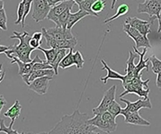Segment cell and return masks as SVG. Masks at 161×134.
Returning <instances> with one entry per match:
<instances>
[{
    "instance_id": "obj_1",
    "label": "cell",
    "mask_w": 161,
    "mask_h": 134,
    "mask_svg": "<svg viewBox=\"0 0 161 134\" xmlns=\"http://www.w3.org/2000/svg\"><path fill=\"white\" fill-rule=\"evenodd\" d=\"M86 113H80L79 109L72 115H64L61 120L51 129L48 134H102L105 131L88 122Z\"/></svg>"
},
{
    "instance_id": "obj_2",
    "label": "cell",
    "mask_w": 161,
    "mask_h": 134,
    "mask_svg": "<svg viewBox=\"0 0 161 134\" xmlns=\"http://www.w3.org/2000/svg\"><path fill=\"white\" fill-rule=\"evenodd\" d=\"M30 34L27 31H23V33H19L17 31H14V35L10 37L11 40L17 39L20 40L19 44H14L9 50H6L5 54L8 58L12 59L13 56H16L24 63H30L33 59L31 57V52L35 50L33 47L30 46Z\"/></svg>"
},
{
    "instance_id": "obj_3",
    "label": "cell",
    "mask_w": 161,
    "mask_h": 134,
    "mask_svg": "<svg viewBox=\"0 0 161 134\" xmlns=\"http://www.w3.org/2000/svg\"><path fill=\"white\" fill-rule=\"evenodd\" d=\"M149 83H150L149 79L146 81H142V76L134 77L128 83L123 85L125 91L121 94L119 98H123L127 94L134 93L142 99H147V98H149V94L150 92Z\"/></svg>"
},
{
    "instance_id": "obj_4",
    "label": "cell",
    "mask_w": 161,
    "mask_h": 134,
    "mask_svg": "<svg viewBox=\"0 0 161 134\" xmlns=\"http://www.w3.org/2000/svg\"><path fill=\"white\" fill-rule=\"evenodd\" d=\"M117 0H112L111 3V10H114L115 5ZM161 11V0H144V3H141L138 5L137 12L138 13H147L150 16V22L153 24V22L159 16Z\"/></svg>"
},
{
    "instance_id": "obj_5",
    "label": "cell",
    "mask_w": 161,
    "mask_h": 134,
    "mask_svg": "<svg viewBox=\"0 0 161 134\" xmlns=\"http://www.w3.org/2000/svg\"><path fill=\"white\" fill-rule=\"evenodd\" d=\"M12 59H13V60L11 61V64H18V67H19V72H18V73H19V75L22 77L23 81L25 82L27 85H29L30 84V76L31 74V72H33V65H34L35 63H42V62L44 61V60L40 59L39 56H36L35 58L33 59L31 62H30V63H24V62L21 61V60L18 58V57H16V56H13V58Z\"/></svg>"
},
{
    "instance_id": "obj_6",
    "label": "cell",
    "mask_w": 161,
    "mask_h": 134,
    "mask_svg": "<svg viewBox=\"0 0 161 134\" xmlns=\"http://www.w3.org/2000/svg\"><path fill=\"white\" fill-rule=\"evenodd\" d=\"M123 30L132 39V40L134 41L135 46L134 45L133 46L136 47V48H140V47L152 48L148 37H145V36L142 35L138 29L132 27L130 24H128L124 22V24H123Z\"/></svg>"
},
{
    "instance_id": "obj_7",
    "label": "cell",
    "mask_w": 161,
    "mask_h": 134,
    "mask_svg": "<svg viewBox=\"0 0 161 134\" xmlns=\"http://www.w3.org/2000/svg\"><path fill=\"white\" fill-rule=\"evenodd\" d=\"M41 31L43 33V38H45V40H46V45L48 47H53L56 49H61V48L74 49V47L78 44V40L75 37H74L73 39H70V40H57L53 39L49 34L47 33L46 28H42Z\"/></svg>"
},
{
    "instance_id": "obj_8",
    "label": "cell",
    "mask_w": 161,
    "mask_h": 134,
    "mask_svg": "<svg viewBox=\"0 0 161 134\" xmlns=\"http://www.w3.org/2000/svg\"><path fill=\"white\" fill-rule=\"evenodd\" d=\"M31 17L36 23H40L47 17V14L51 9L47 0H33L32 2Z\"/></svg>"
},
{
    "instance_id": "obj_9",
    "label": "cell",
    "mask_w": 161,
    "mask_h": 134,
    "mask_svg": "<svg viewBox=\"0 0 161 134\" xmlns=\"http://www.w3.org/2000/svg\"><path fill=\"white\" fill-rule=\"evenodd\" d=\"M115 91H116V86L115 85H113L108 90L105 91L103 99H101V102L99 103V105L97 107L92 109V113L94 115H101L102 113L108 111L111 103L115 100Z\"/></svg>"
},
{
    "instance_id": "obj_10",
    "label": "cell",
    "mask_w": 161,
    "mask_h": 134,
    "mask_svg": "<svg viewBox=\"0 0 161 134\" xmlns=\"http://www.w3.org/2000/svg\"><path fill=\"white\" fill-rule=\"evenodd\" d=\"M120 101L126 104V107L123 108L121 115L125 113H129V112H139L142 108H147V109H151L152 108V104L150 102V98L147 99H140L136 102H131L127 99H124L123 98H119Z\"/></svg>"
},
{
    "instance_id": "obj_11",
    "label": "cell",
    "mask_w": 161,
    "mask_h": 134,
    "mask_svg": "<svg viewBox=\"0 0 161 134\" xmlns=\"http://www.w3.org/2000/svg\"><path fill=\"white\" fill-rule=\"evenodd\" d=\"M53 76H42L40 78L35 79L33 82H31L28 85L31 90L34 91L40 96H44L47 92V89L49 88V82L52 81Z\"/></svg>"
},
{
    "instance_id": "obj_12",
    "label": "cell",
    "mask_w": 161,
    "mask_h": 134,
    "mask_svg": "<svg viewBox=\"0 0 161 134\" xmlns=\"http://www.w3.org/2000/svg\"><path fill=\"white\" fill-rule=\"evenodd\" d=\"M88 122L93 126H96L99 130L105 131L106 133H113L116 130V122H110L105 121L100 115H95L93 118H89Z\"/></svg>"
},
{
    "instance_id": "obj_13",
    "label": "cell",
    "mask_w": 161,
    "mask_h": 134,
    "mask_svg": "<svg viewBox=\"0 0 161 134\" xmlns=\"http://www.w3.org/2000/svg\"><path fill=\"white\" fill-rule=\"evenodd\" d=\"M75 2L74 0H66V1H64L61 2L56 6H52L50 11L47 14V19L49 21H52L53 23H55V21L57 20V18L62 14L64 12H65L66 10L68 9H72L74 6H75Z\"/></svg>"
},
{
    "instance_id": "obj_14",
    "label": "cell",
    "mask_w": 161,
    "mask_h": 134,
    "mask_svg": "<svg viewBox=\"0 0 161 134\" xmlns=\"http://www.w3.org/2000/svg\"><path fill=\"white\" fill-rule=\"evenodd\" d=\"M125 23L130 24L132 27L137 29L145 37H148V34L151 32L150 30V25L151 23L150 21H143L137 17H127L125 20Z\"/></svg>"
},
{
    "instance_id": "obj_15",
    "label": "cell",
    "mask_w": 161,
    "mask_h": 134,
    "mask_svg": "<svg viewBox=\"0 0 161 134\" xmlns=\"http://www.w3.org/2000/svg\"><path fill=\"white\" fill-rule=\"evenodd\" d=\"M46 31L47 34H49L53 39H55L57 40H70V39H73L75 37L73 35L71 29H64L63 27L57 26V25H56V27L46 29Z\"/></svg>"
},
{
    "instance_id": "obj_16",
    "label": "cell",
    "mask_w": 161,
    "mask_h": 134,
    "mask_svg": "<svg viewBox=\"0 0 161 134\" xmlns=\"http://www.w3.org/2000/svg\"><path fill=\"white\" fill-rule=\"evenodd\" d=\"M140 57V55L134 51V53L132 51H129V57L126 61V68H125V81L123 83V85L126 84L132 80V78H134L135 76V65L134 64V60L136 58Z\"/></svg>"
},
{
    "instance_id": "obj_17",
    "label": "cell",
    "mask_w": 161,
    "mask_h": 134,
    "mask_svg": "<svg viewBox=\"0 0 161 134\" xmlns=\"http://www.w3.org/2000/svg\"><path fill=\"white\" fill-rule=\"evenodd\" d=\"M122 115L125 117V122L128 124H134L140 126H150V122L139 115V112H129L125 113Z\"/></svg>"
},
{
    "instance_id": "obj_18",
    "label": "cell",
    "mask_w": 161,
    "mask_h": 134,
    "mask_svg": "<svg viewBox=\"0 0 161 134\" xmlns=\"http://www.w3.org/2000/svg\"><path fill=\"white\" fill-rule=\"evenodd\" d=\"M100 62H101V64L103 65L102 70H107V72H108V74H107L106 77H102V78L99 79V81H101L104 84H106V83L108 82V79H112V80H119V81H121L122 82H124L125 81V75H122L120 73H118L117 72L112 70L109 66L108 65V64L104 61L103 59H102Z\"/></svg>"
},
{
    "instance_id": "obj_19",
    "label": "cell",
    "mask_w": 161,
    "mask_h": 134,
    "mask_svg": "<svg viewBox=\"0 0 161 134\" xmlns=\"http://www.w3.org/2000/svg\"><path fill=\"white\" fill-rule=\"evenodd\" d=\"M90 15H92L90 13L86 12V11H84V10H81V9H80L78 12L75 13H71L69 19H68V22H67V25H66V29H71V30H72V28H73L79 21H80L82 18L86 17V16H90Z\"/></svg>"
},
{
    "instance_id": "obj_20",
    "label": "cell",
    "mask_w": 161,
    "mask_h": 134,
    "mask_svg": "<svg viewBox=\"0 0 161 134\" xmlns=\"http://www.w3.org/2000/svg\"><path fill=\"white\" fill-rule=\"evenodd\" d=\"M21 111H22V105L20 104L19 100H15L14 104L4 114V116L8 117L11 120H16L21 115Z\"/></svg>"
},
{
    "instance_id": "obj_21",
    "label": "cell",
    "mask_w": 161,
    "mask_h": 134,
    "mask_svg": "<svg viewBox=\"0 0 161 134\" xmlns=\"http://www.w3.org/2000/svg\"><path fill=\"white\" fill-rule=\"evenodd\" d=\"M68 49H65V48H61V49H58V54L56 56V57L54 59V61L51 63V66L53 68V70L55 71V74L58 75V67H59V64L60 62L62 61V59L65 56V55L68 53Z\"/></svg>"
},
{
    "instance_id": "obj_22",
    "label": "cell",
    "mask_w": 161,
    "mask_h": 134,
    "mask_svg": "<svg viewBox=\"0 0 161 134\" xmlns=\"http://www.w3.org/2000/svg\"><path fill=\"white\" fill-rule=\"evenodd\" d=\"M73 65H75V60H74V52H73V49H69L68 53L65 55V56L60 62L59 67L61 69H66Z\"/></svg>"
},
{
    "instance_id": "obj_23",
    "label": "cell",
    "mask_w": 161,
    "mask_h": 134,
    "mask_svg": "<svg viewBox=\"0 0 161 134\" xmlns=\"http://www.w3.org/2000/svg\"><path fill=\"white\" fill-rule=\"evenodd\" d=\"M55 75V71L53 69H40V70H34L30 76V83L33 82L35 79L40 78L42 76H53Z\"/></svg>"
},
{
    "instance_id": "obj_24",
    "label": "cell",
    "mask_w": 161,
    "mask_h": 134,
    "mask_svg": "<svg viewBox=\"0 0 161 134\" xmlns=\"http://www.w3.org/2000/svg\"><path fill=\"white\" fill-rule=\"evenodd\" d=\"M128 12H129V6L126 5V4H122V5H120V6H118L117 11H116V13H115V15L112 16V17L108 18V19H106V20L104 21V24H108V23L114 21L115 19H117V18L121 17V16H124V15L126 14Z\"/></svg>"
},
{
    "instance_id": "obj_25",
    "label": "cell",
    "mask_w": 161,
    "mask_h": 134,
    "mask_svg": "<svg viewBox=\"0 0 161 134\" xmlns=\"http://www.w3.org/2000/svg\"><path fill=\"white\" fill-rule=\"evenodd\" d=\"M38 49H40V51L43 52V54L45 55V57H46V61L51 65V63L54 61V59H55L57 54H58V49L53 48V47H49L48 49H45V48L41 47H39Z\"/></svg>"
},
{
    "instance_id": "obj_26",
    "label": "cell",
    "mask_w": 161,
    "mask_h": 134,
    "mask_svg": "<svg viewBox=\"0 0 161 134\" xmlns=\"http://www.w3.org/2000/svg\"><path fill=\"white\" fill-rule=\"evenodd\" d=\"M70 14H71V9H68L65 12H64L62 14H60L57 18V20L55 21L54 24H56L57 26H60V27H63L64 29H66V25H67V22H68Z\"/></svg>"
},
{
    "instance_id": "obj_27",
    "label": "cell",
    "mask_w": 161,
    "mask_h": 134,
    "mask_svg": "<svg viewBox=\"0 0 161 134\" xmlns=\"http://www.w3.org/2000/svg\"><path fill=\"white\" fill-rule=\"evenodd\" d=\"M14 121L15 120H11V122H10V125L8 127H6L5 125V120L0 118V133L1 132H5L6 134H21L22 132H19L16 130H13V125L14 123Z\"/></svg>"
},
{
    "instance_id": "obj_28",
    "label": "cell",
    "mask_w": 161,
    "mask_h": 134,
    "mask_svg": "<svg viewBox=\"0 0 161 134\" xmlns=\"http://www.w3.org/2000/svg\"><path fill=\"white\" fill-rule=\"evenodd\" d=\"M106 6V0H96L92 6V12L94 13L95 17H98L99 13L102 12Z\"/></svg>"
},
{
    "instance_id": "obj_29",
    "label": "cell",
    "mask_w": 161,
    "mask_h": 134,
    "mask_svg": "<svg viewBox=\"0 0 161 134\" xmlns=\"http://www.w3.org/2000/svg\"><path fill=\"white\" fill-rule=\"evenodd\" d=\"M149 61L151 63V70L152 72L158 74V72H161V60L158 58L156 56H151L150 57H149Z\"/></svg>"
},
{
    "instance_id": "obj_30",
    "label": "cell",
    "mask_w": 161,
    "mask_h": 134,
    "mask_svg": "<svg viewBox=\"0 0 161 134\" xmlns=\"http://www.w3.org/2000/svg\"><path fill=\"white\" fill-rule=\"evenodd\" d=\"M95 1H96V0H82L80 4L78 5V6H79V9L84 10V11H86V12L90 13L92 15H93V16H95L94 13L92 12V6Z\"/></svg>"
},
{
    "instance_id": "obj_31",
    "label": "cell",
    "mask_w": 161,
    "mask_h": 134,
    "mask_svg": "<svg viewBox=\"0 0 161 134\" xmlns=\"http://www.w3.org/2000/svg\"><path fill=\"white\" fill-rule=\"evenodd\" d=\"M32 2L33 0H23V3H24V13H23V21H22V27L24 28L25 26V20L27 18V15L29 14L30 11L32 7Z\"/></svg>"
},
{
    "instance_id": "obj_32",
    "label": "cell",
    "mask_w": 161,
    "mask_h": 134,
    "mask_svg": "<svg viewBox=\"0 0 161 134\" xmlns=\"http://www.w3.org/2000/svg\"><path fill=\"white\" fill-rule=\"evenodd\" d=\"M122 109H123V108L121 107L120 105H119V104H118V103H117L115 100H114V101L111 103V105H109V107H108V111L113 115V116L116 118V117H117V115H121Z\"/></svg>"
},
{
    "instance_id": "obj_33",
    "label": "cell",
    "mask_w": 161,
    "mask_h": 134,
    "mask_svg": "<svg viewBox=\"0 0 161 134\" xmlns=\"http://www.w3.org/2000/svg\"><path fill=\"white\" fill-rule=\"evenodd\" d=\"M74 60H75V64L76 65L77 69H81L84 64V59L82 57L80 51H75L74 53Z\"/></svg>"
},
{
    "instance_id": "obj_34",
    "label": "cell",
    "mask_w": 161,
    "mask_h": 134,
    "mask_svg": "<svg viewBox=\"0 0 161 134\" xmlns=\"http://www.w3.org/2000/svg\"><path fill=\"white\" fill-rule=\"evenodd\" d=\"M23 13H24V3H23V1H22V2H20V3H19V5H18L17 12H16L17 19H16V21L14 22V24L18 25V24H22Z\"/></svg>"
},
{
    "instance_id": "obj_35",
    "label": "cell",
    "mask_w": 161,
    "mask_h": 134,
    "mask_svg": "<svg viewBox=\"0 0 161 134\" xmlns=\"http://www.w3.org/2000/svg\"><path fill=\"white\" fill-rule=\"evenodd\" d=\"M7 17H6V13L5 8L0 10V29L2 30H7Z\"/></svg>"
},
{
    "instance_id": "obj_36",
    "label": "cell",
    "mask_w": 161,
    "mask_h": 134,
    "mask_svg": "<svg viewBox=\"0 0 161 134\" xmlns=\"http://www.w3.org/2000/svg\"><path fill=\"white\" fill-rule=\"evenodd\" d=\"M40 41L37 40H35L34 38H30V40H29V44L30 46L31 47H33L34 49H38L39 47H40Z\"/></svg>"
},
{
    "instance_id": "obj_37",
    "label": "cell",
    "mask_w": 161,
    "mask_h": 134,
    "mask_svg": "<svg viewBox=\"0 0 161 134\" xmlns=\"http://www.w3.org/2000/svg\"><path fill=\"white\" fill-rule=\"evenodd\" d=\"M32 38H34L35 40H39L41 42V40H42V38H43V33H42V31H37V32H34L33 35H32Z\"/></svg>"
},
{
    "instance_id": "obj_38",
    "label": "cell",
    "mask_w": 161,
    "mask_h": 134,
    "mask_svg": "<svg viewBox=\"0 0 161 134\" xmlns=\"http://www.w3.org/2000/svg\"><path fill=\"white\" fill-rule=\"evenodd\" d=\"M156 86L158 88H161V72L157 74V79H156Z\"/></svg>"
},
{
    "instance_id": "obj_39",
    "label": "cell",
    "mask_w": 161,
    "mask_h": 134,
    "mask_svg": "<svg viewBox=\"0 0 161 134\" xmlns=\"http://www.w3.org/2000/svg\"><path fill=\"white\" fill-rule=\"evenodd\" d=\"M6 105V99L2 96V95H0V114H1V110L3 109V107Z\"/></svg>"
},
{
    "instance_id": "obj_40",
    "label": "cell",
    "mask_w": 161,
    "mask_h": 134,
    "mask_svg": "<svg viewBox=\"0 0 161 134\" xmlns=\"http://www.w3.org/2000/svg\"><path fill=\"white\" fill-rule=\"evenodd\" d=\"M47 2H48V4H49V6H56V5H58L59 3H61V2H64V1H66V0H47Z\"/></svg>"
},
{
    "instance_id": "obj_41",
    "label": "cell",
    "mask_w": 161,
    "mask_h": 134,
    "mask_svg": "<svg viewBox=\"0 0 161 134\" xmlns=\"http://www.w3.org/2000/svg\"><path fill=\"white\" fill-rule=\"evenodd\" d=\"M158 33H160L161 32V11L159 13V16L158 18ZM159 40H161V37L159 38Z\"/></svg>"
},
{
    "instance_id": "obj_42",
    "label": "cell",
    "mask_w": 161,
    "mask_h": 134,
    "mask_svg": "<svg viewBox=\"0 0 161 134\" xmlns=\"http://www.w3.org/2000/svg\"><path fill=\"white\" fill-rule=\"evenodd\" d=\"M11 47H6V46H0V54L5 53L6 50H9Z\"/></svg>"
},
{
    "instance_id": "obj_43",
    "label": "cell",
    "mask_w": 161,
    "mask_h": 134,
    "mask_svg": "<svg viewBox=\"0 0 161 134\" xmlns=\"http://www.w3.org/2000/svg\"><path fill=\"white\" fill-rule=\"evenodd\" d=\"M5 8V2L3 0H0V10Z\"/></svg>"
},
{
    "instance_id": "obj_44",
    "label": "cell",
    "mask_w": 161,
    "mask_h": 134,
    "mask_svg": "<svg viewBox=\"0 0 161 134\" xmlns=\"http://www.w3.org/2000/svg\"><path fill=\"white\" fill-rule=\"evenodd\" d=\"M5 74H6V72H5L2 74V76L0 77V83L2 82V81H3V80H4V78H5Z\"/></svg>"
},
{
    "instance_id": "obj_45",
    "label": "cell",
    "mask_w": 161,
    "mask_h": 134,
    "mask_svg": "<svg viewBox=\"0 0 161 134\" xmlns=\"http://www.w3.org/2000/svg\"><path fill=\"white\" fill-rule=\"evenodd\" d=\"M74 1H75L76 4H78V5H79V4H80V3L81 2V1H82V0H74Z\"/></svg>"
}]
</instances>
